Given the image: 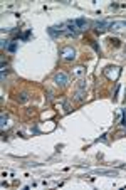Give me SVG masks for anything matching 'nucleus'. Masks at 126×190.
<instances>
[{
	"label": "nucleus",
	"mask_w": 126,
	"mask_h": 190,
	"mask_svg": "<svg viewBox=\"0 0 126 190\" xmlns=\"http://www.w3.org/2000/svg\"><path fill=\"white\" fill-rule=\"evenodd\" d=\"M59 56H61L62 61H67V62H69V61L76 59V51L71 46H66V47H62V49L59 51Z\"/></svg>",
	"instance_id": "1"
},
{
	"label": "nucleus",
	"mask_w": 126,
	"mask_h": 190,
	"mask_svg": "<svg viewBox=\"0 0 126 190\" xmlns=\"http://www.w3.org/2000/svg\"><path fill=\"white\" fill-rule=\"evenodd\" d=\"M119 74H121V69L118 66H108L104 69V76L108 79H111V81H116V79L119 78Z\"/></svg>",
	"instance_id": "2"
},
{
	"label": "nucleus",
	"mask_w": 126,
	"mask_h": 190,
	"mask_svg": "<svg viewBox=\"0 0 126 190\" xmlns=\"http://www.w3.org/2000/svg\"><path fill=\"white\" fill-rule=\"evenodd\" d=\"M67 82H69V76H67L66 72H56L54 74V84L56 86L64 88V86H67Z\"/></svg>",
	"instance_id": "3"
},
{
	"label": "nucleus",
	"mask_w": 126,
	"mask_h": 190,
	"mask_svg": "<svg viewBox=\"0 0 126 190\" xmlns=\"http://www.w3.org/2000/svg\"><path fill=\"white\" fill-rule=\"evenodd\" d=\"M111 25V22H108V20H103V22H94V30H98V32H104L106 27H109Z\"/></svg>",
	"instance_id": "4"
},
{
	"label": "nucleus",
	"mask_w": 126,
	"mask_h": 190,
	"mask_svg": "<svg viewBox=\"0 0 126 190\" xmlns=\"http://www.w3.org/2000/svg\"><path fill=\"white\" fill-rule=\"evenodd\" d=\"M84 74H86V68L84 66H74L73 68V76L74 78H84Z\"/></svg>",
	"instance_id": "5"
},
{
	"label": "nucleus",
	"mask_w": 126,
	"mask_h": 190,
	"mask_svg": "<svg viewBox=\"0 0 126 190\" xmlns=\"http://www.w3.org/2000/svg\"><path fill=\"white\" fill-rule=\"evenodd\" d=\"M74 99L78 101V103H83L84 99H86V89H78L74 92Z\"/></svg>",
	"instance_id": "6"
},
{
	"label": "nucleus",
	"mask_w": 126,
	"mask_h": 190,
	"mask_svg": "<svg viewBox=\"0 0 126 190\" xmlns=\"http://www.w3.org/2000/svg\"><path fill=\"white\" fill-rule=\"evenodd\" d=\"M109 29L111 30H123V29H126V22H111Z\"/></svg>",
	"instance_id": "7"
},
{
	"label": "nucleus",
	"mask_w": 126,
	"mask_h": 190,
	"mask_svg": "<svg viewBox=\"0 0 126 190\" xmlns=\"http://www.w3.org/2000/svg\"><path fill=\"white\" fill-rule=\"evenodd\" d=\"M73 22H74L76 27H79V29H83V27H86V25H88V20L86 19H76Z\"/></svg>",
	"instance_id": "8"
},
{
	"label": "nucleus",
	"mask_w": 126,
	"mask_h": 190,
	"mask_svg": "<svg viewBox=\"0 0 126 190\" xmlns=\"http://www.w3.org/2000/svg\"><path fill=\"white\" fill-rule=\"evenodd\" d=\"M93 173H99V175H113V177H114V175H118V172H114V170H113V172H111V170H94Z\"/></svg>",
	"instance_id": "9"
},
{
	"label": "nucleus",
	"mask_w": 126,
	"mask_h": 190,
	"mask_svg": "<svg viewBox=\"0 0 126 190\" xmlns=\"http://www.w3.org/2000/svg\"><path fill=\"white\" fill-rule=\"evenodd\" d=\"M8 118L5 116V114H2V123H0V126H2V130H5V128H8Z\"/></svg>",
	"instance_id": "10"
},
{
	"label": "nucleus",
	"mask_w": 126,
	"mask_h": 190,
	"mask_svg": "<svg viewBox=\"0 0 126 190\" xmlns=\"http://www.w3.org/2000/svg\"><path fill=\"white\" fill-rule=\"evenodd\" d=\"M86 81H84V78H81L79 79V82H78V89H86Z\"/></svg>",
	"instance_id": "11"
},
{
	"label": "nucleus",
	"mask_w": 126,
	"mask_h": 190,
	"mask_svg": "<svg viewBox=\"0 0 126 190\" xmlns=\"http://www.w3.org/2000/svg\"><path fill=\"white\" fill-rule=\"evenodd\" d=\"M27 99H29V94H27V92H20V94H19V101H20V103H25Z\"/></svg>",
	"instance_id": "12"
},
{
	"label": "nucleus",
	"mask_w": 126,
	"mask_h": 190,
	"mask_svg": "<svg viewBox=\"0 0 126 190\" xmlns=\"http://www.w3.org/2000/svg\"><path fill=\"white\" fill-rule=\"evenodd\" d=\"M15 47H17V42L13 41V42H10V44H8L7 51H8V52H13V51H15Z\"/></svg>",
	"instance_id": "13"
},
{
	"label": "nucleus",
	"mask_w": 126,
	"mask_h": 190,
	"mask_svg": "<svg viewBox=\"0 0 126 190\" xmlns=\"http://www.w3.org/2000/svg\"><path fill=\"white\" fill-rule=\"evenodd\" d=\"M111 44H113V46H116V47H118L119 46V41H118V39H111V41H109Z\"/></svg>",
	"instance_id": "14"
},
{
	"label": "nucleus",
	"mask_w": 126,
	"mask_h": 190,
	"mask_svg": "<svg viewBox=\"0 0 126 190\" xmlns=\"http://www.w3.org/2000/svg\"><path fill=\"white\" fill-rule=\"evenodd\" d=\"M123 126H126V111L123 113Z\"/></svg>",
	"instance_id": "15"
},
{
	"label": "nucleus",
	"mask_w": 126,
	"mask_h": 190,
	"mask_svg": "<svg viewBox=\"0 0 126 190\" xmlns=\"http://www.w3.org/2000/svg\"><path fill=\"white\" fill-rule=\"evenodd\" d=\"M124 54H126V46H124Z\"/></svg>",
	"instance_id": "16"
}]
</instances>
